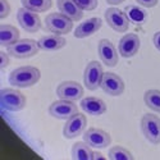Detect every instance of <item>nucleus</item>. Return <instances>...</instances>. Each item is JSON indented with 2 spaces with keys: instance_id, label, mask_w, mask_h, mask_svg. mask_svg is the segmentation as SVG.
<instances>
[{
  "instance_id": "a211bd4d",
  "label": "nucleus",
  "mask_w": 160,
  "mask_h": 160,
  "mask_svg": "<svg viewBox=\"0 0 160 160\" xmlns=\"http://www.w3.org/2000/svg\"><path fill=\"white\" fill-rule=\"evenodd\" d=\"M57 7L60 13L69 17L73 22L81 21L83 17V10L81 8H78V5L73 0H57Z\"/></svg>"
},
{
  "instance_id": "9b49d317",
  "label": "nucleus",
  "mask_w": 160,
  "mask_h": 160,
  "mask_svg": "<svg viewBox=\"0 0 160 160\" xmlns=\"http://www.w3.org/2000/svg\"><path fill=\"white\" fill-rule=\"evenodd\" d=\"M83 141L94 149H106L112 142V137L108 132L91 127L83 133Z\"/></svg>"
},
{
  "instance_id": "c756f323",
  "label": "nucleus",
  "mask_w": 160,
  "mask_h": 160,
  "mask_svg": "<svg viewBox=\"0 0 160 160\" xmlns=\"http://www.w3.org/2000/svg\"><path fill=\"white\" fill-rule=\"evenodd\" d=\"M105 160V158H104V155L102 154H100V152H98V151H94V158H92V160Z\"/></svg>"
},
{
  "instance_id": "412c9836",
  "label": "nucleus",
  "mask_w": 160,
  "mask_h": 160,
  "mask_svg": "<svg viewBox=\"0 0 160 160\" xmlns=\"http://www.w3.org/2000/svg\"><path fill=\"white\" fill-rule=\"evenodd\" d=\"M92 148L85 141L76 142L72 146V159L73 160H92L94 158V151L91 150Z\"/></svg>"
},
{
  "instance_id": "6e6552de",
  "label": "nucleus",
  "mask_w": 160,
  "mask_h": 160,
  "mask_svg": "<svg viewBox=\"0 0 160 160\" xmlns=\"http://www.w3.org/2000/svg\"><path fill=\"white\" fill-rule=\"evenodd\" d=\"M87 127V118L82 113H76L69 119H67V123L63 128V136L68 140L76 138L81 136L85 128Z\"/></svg>"
},
{
  "instance_id": "f3484780",
  "label": "nucleus",
  "mask_w": 160,
  "mask_h": 160,
  "mask_svg": "<svg viewBox=\"0 0 160 160\" xmlns=\"http://www.w3.org/2000/svg\"><path fill=\"white\" fill-rule=\"evenodd\" d=\"M101 26H102V21L100 18H98V17L88 18L85 22H82L81 24L77 26L73 35L76 38H85V37H88L91 35L96 33L101 28Z\"/></svg>"
},
{
  "instance_id": "bb28decb",
  "label": "nucleus",
  "mask_w": 160,
  "mask_h": 160,
  "mask_svg": "<svg viewBox=\"0 0 160 160\" xmlns=\"http://www.w3.org/2000/svg\"><path fill=\"white\" fill-rule=\"evenodd\" d=\"M9 54H8V51L4 52V51H0V69H5L9 65Z\"/></svg>"
},
{
  "instance_id": "ddd939ff",
  "label": "nucleus",
  "mask_w": 160,
  "mask_h": 160,
  "mask_svg": "<svg viewBox=\"0 0 160 160\" xmlns=\"http://www.w3.org/2000/svg\"><path fill=\"white\" fill-rule=\"evenodd\" d=\"M57 95L59 99L77 101L83 96V87L76 81H64L57 87Z\"/></svg>"
},
{
  "instance_id": "dca6fc26",
  "label": "nucleus",
  "mask_w": 160,
  "mask_h": 160,
  "mask_svg": "<svg viewBox=\"0 0 160 160\" xmlns=\"http://www.w3.org/2000/svg\"><path fill=\"white\" fill-rule=\"evenodd\" d=\"M79 106H81L82 110L86 114L92 115V117L102 115L106 112V104L101 99L95 98V96H87V98L82 99Z\"/></svg>"
},
{
  "instance_id": "f257e3e1",
  "label": "nucleus",
  "mask_w": 160,
  "mask_h": 160,
  "mask_svg": "<svg viewBox=\"0 0 160 160\" xmlns=\"http://www.w3.org/2000/svg\"><path fill=\"white\" fill-rule=\"evenodd\" d=\"M41 72L38 68L32 65H24L13 69L9 74V83L18 88H26L36 85L40 81Z\"/></svg>"
},
{
  "instance_id": "f8f14e48",
  "label": "nucleus",
  "mask_w": 160,
  "mask_h": 160,
  "mask_svg": "<svg viewBox=\"0 0 160 160\" xmlns=\"http://www.w3.org/2000/svg\"><path fill=\"white\" fill-rule=\"evenodd\" d=\"M100 87L105 94L110 96H121L124 92V82L118 74L113 72H106L102 76Z\"/></svg>"
},
{
  "instance_id": "cd10ccee",
  "label": "nucleus",
  "mask_w": 160,
  "mask_h": 160,
  "mask_svg": "<svg viewBox=\"0 0 160 160\" xmlns=\"http://www.w3.org/2000/svg\"><path fill=\"white\" fill-rule=\"evenodd\" d=\"M159 0H136V3L138 5H142L145 8H154L158 4Z\"/></svg>"
},
{
  "instance_id": "7c9ffc66",
  "label": "nucleus",
  "mask_w": 160,
  "mask_h": 160,
  "mask_svg": "<svg viewBox=\"0 0 160 160\" xmlns=\"http://www.w3.org/2000/svg\"><path fill=\"white\" fill-rule=\"evenodd\" d=\"M124 2H126V0H106V3L112 4V5H118V4H122Z\"/></svg>"
},
{
  "instance_id": "393cba45",
  "label": "nucleus",
  "mask_w": 160,
  "mask_h": 160,
  "mask_svg": "<svg viewBox=\"0 0 160 160\" xmlns=\"http://www.w3.org/2000/svg\"><path fill=\"white\" fill-rule=\"evenodd\" d=\"M73 2L82 10H94L99 4L98 0H73Z\"/></svg>"
},
{
  "instance_id": "6ab92c4d",
  "label": "nucleus",
  "mask_w": 160,
  "mask_h": 160,
  "mask_svg": "<svg viewBox=\"0 0 160 160\" xmlns=\"http://www.w3.org/2000/svg\"><path fill=\"white\" fill-rule=\"evenodd\" d=\"M37 42H38L40 50H44V51H57V50L64 48L67 44L65 38L63 36L55 35V33L42 36Z\"/></svg>"
},
{
  "instance_id": "4468645a",
  "label": "nucleus",
  "mask_w": 160,
  "mask_h": 160,
  "mask_svg": "<svg viewBox=\"0 0 160 160\" xmlns=\"http://www.w3.org/2000/svg\"><path fill=\"white\" fill-rule=\"evenodd\" d=\"M141 46L140 37L136 33H126L118 44V51L123 58L135 57Z\"/></svg>"
},
{
  "instance_id": "7ed1b4c3",
  "label": "nucleus",
  "mask_w": 160,
  "mask_h": 160,
  "mask_svg": "<svg viewBox=\"0 0 160 160\" xmlns=\"http://www.w3.org/2000/svg\"><path fill=\"white\" fill-rule=\"evenodd\" d=\"M38 42L32 38H19L18 41L7 48L8 54L16 59H27L32 58L38 52Z\"/></svg>"
},
{
  "instance_id": "b1692460",
  "label": "nucleus",
  "mask_w": 160,
  "mask_h": 160,
  "mask_svg": "<svg viewBox=\"0 0 160 160\" xmlns=\"http://www.w3.org/2000/svg\"><path fill=\"white\" fill-rule=\"evenodd\" d=\"M108 158L110 160H132L133 155L123 146H113L109 150Z\"/></svg>"
},
{
  "instance_id": "20e7f679",
  "label": "nucleus",
  "mask_w": 160,
  "mask_h": 160,
  "mask_svg": "<svg viewBox=\"0 0 160 160\" xmlns=\"http://www.w3.org/2000/svg\"><path fill=\"white\" fill-rule=\"evenodd\" d=\"M45 28L55 35H67L73 28V21L63 13H50L45 18Z\"/></svg>"
},
{
  "instance_id": "2eb2a0df",
  "label": "nucleus",
  "mask_w": 160,
  "mask_h": 160,
  "mask_svg": "<svg viewBox=\"0 0 160 160\" xmlns=\"http://www.w3.org/2000/svg\"><path fill=\"white\" fill-rule=\"evenodd\" d=\"M98 52H99L100 60L106 67H115L118 64V59H119L118 58V50L115 49L113 42L109 41L108 38H102L99 41Z\"/></svg>"
},
{
  "instance_id": "aec40b11",
  "label": "nucleus",
  "mask_w": 160,
  "mask_h": 160,
  "mask_svg": "<svg viewBox=\"0 0 160 160\" xmlns=\"http://www.w3.org/2000/svg\"><path fill=\"white\" fill-rule=\"evenodd\" d=\"M19 40V31L12 24L3 23L0 26V45L2 46H10Z\"/></svg>"
},
{
  "instance_id": "39448f33",
  "label": "nucleus",
  "mask_w": 160,
  "mask_h": 160,
  "mask_svg": "<svg viewBox=\"0 0 160 160\" xmlns=\"http://www.w3.org/2000/svg\"><path fill=\"white\" fill-rule=\"evenodd\" d=\"M141 131L149 142L160 143V118L155 114H145L141 119Z\"/></svg>"
},
{
  "instance_id": "9d476101",
  "label": "nucleus",
  "mask_w": 160,
  "mask_h": 160,
  "mask_svg": "<svg viewBox=\"0 0 160 160\" xmlns=\"http://www.w3.org/2000/svg\"><path fill=\"white\" fill-rule=\"evenodd\" d=\"M17 21L21 27L30 33H35L41 28V19L38 14L33 10H30L27 8H21L17 12Z\"/></svg>"
},
{
  "instance_id": "a878e982",
  "label": "nucleus",
  "mask_w": 160,
  "mask_h": 160,
  "mask_svg": "<svg viewBox=\"0 0 160 160\" xmlns=\"http://www.w3.org/2000/svg\"><path fill=\"white\" fill-rule=\"evenodd\" d=\"M10 13V5L8 0H0V18L4 19L9 16Z\"/></svg>"
},
{
  "instance_id": "5701e85b",
  "label": "nucleus",
  "mask_w": 160,
  "mask_h": 160,
  "mask_svg": "<svg viewBox=\"0 0 160 160\" xmlns=\"http://www.w3.org/2000/svg\"><path fill=\"white\" fill-rule=\"evenodd\" d=\"M143 101L148 108L160 113V91L159 90H148L143 94Z\"/></svg>"
},
{
  "instance_id": "423d86ee",
  "label": "nucleus",
  "mask_w": 160,
  "mask_h": 160,
  "mask_svg": "<svg viewBox=\"0 0 160 160\" xmlns=\"http://www.w3.org/2000/svg\"><path fill=\"white\" fill-rule=\"evenodd\" d=\"M104 76L102 65L98 60H91L85 68L83 73V85L86 86L87 90L95 91L100 87L101 79Z\"/></svg>"
},
{
  "instance_id": "c85d7f7f",
  "label": "nucleus",
  "mask_w": 160,
  "mask_h": 160,
  "mask_svg": "<svg viewBox=\"0 0 160 160\" xmlns=\"http://www.w3.org/2000/svg\"><path fill=\"white\" fill-rule=\"evenodd\" d=\"M152 42H154L155 48L160 51V31H158V32L154 35V37H152Z\"/></svg>"
},
{
  "instance_id": "1a4fd4ad",
  "label": "nucleus",
  "mask_w": 160,
  "mask_h": 160,
  "mask_svg": "<svg viewBox=\"0 0 160 160\" xmlns=\"http://www.w3.org/2000/svg\"><path fill=\"white\" fill-rule=\"evenodd\" d=\"M76 113H78V106L74 101L69 100L60 99L58 101H54L49 106V114L52 118L60 119V121H67Z\"/></svg>"
},
{
  "instance_id": "4be33fe9",
  "label": "nucleus",
  "mask_w": 160,
  "mask_h": 160,
  "mask_svg": "<svg viewBox=\"0 0 160 160\" xmlns=\"http://www.w3.org/2000/svg\"><path fill=\"white\" fill-rule=\"evenodd\" d=\"M21 3L24 8L33 10L36 13H42L51 8L52 2L51 0H21Z\"/></svg>"
},
{
  "instance_id": "0eeeda50",
  "label": "nucleus",
  "mask_w": 160,
  "mask_h": 160,
  "mask_svg": "<svg viewBox=\"0 0 160 160\" xmlns=\"http://www.w3.org/2000/svg\"><path fill=\"white\" fill-rule=\"evenodd\" d=\"M105 21L115 32L124 33L129 27V18L126 13L118 8H108L105 10Z\"/></svg>"
},
{
  "instance_id": "f03ea898",
  "label": "nucleus",
  "mask_w": 160,
  "mask_h": 160,
  "mask_svg": "<svg viewBox=\"0 0 160 160\" xmlns=\"http://www.w3.org/2000/svg\"><path fill=\"white\" fill-rule=\"evenodd\" d=\"M26 96L16 88H2L0 91V105L8 112H21L26 108Z\"/></svg>"
}]
</instances>
